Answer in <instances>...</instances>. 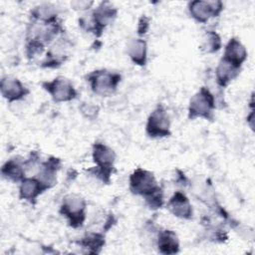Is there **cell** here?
<instances>
[{
  "instance_id": "obj_1",
  "label": "cell",
  "mask_w": 255,
  "mask_h": 255,
  "mask_svg": "<svg viewBox=\"0 0 255 255\" xmlns=\"http://www.w3.org/2000/svg\"><path fill=\"white\" fill-rule=\"evenodd\" d=\"M214 108V99L209 91L202 88L196 95L192 97L189 104V118L194 119L202 117L210 119L212 109Z\"/></svg>"
},
{
  "instance_id": "obj_2",
  "label": "cell",
  "mask_w": 255,
  "mask_h": 255,
  "mask_svg": "<svg viewBox=\"0 0 255 255\" xmlns=\"http://www.w3.org/2000/svg\"><path fill=\"white\" fill-rule=\"evenodd\" d=\"M85 200L76 194H71L65 197L61 206V213L66 215L73 227H78L83 224L85 219Z\"/></svg>"
},
{
  "instance_id": "obj_3",
  "label": "cell",
  "mask_w": 255,
  "mask_h": 255,
  "mask_svg": "<svg viewBox=\"0 0 255 255\" xmlns=\"http://www.w3.org/2000/svg\"><path fill=\"white\" fill-rule=\"evenodd\" d=\"M92 90L100 96H108L112 94L118 83L121 81L119 74H112L106 71H95L89 76Z\"/></svg>"
},
{
  "instance_id": "obj_4",
  "label": "cell",
  "mask_w": 255,
  "mask_h": 255,
  "mask_svg": "<svg viewBox=\"0 0 255 255\" xmlns=\"http://www.w3.org/2000/svg\"><path fill=\"white\" fill-rule=\"evenodd\" d=\"M130 190L135 194H140L145 197L155 192L159 187L156 185L153 174L149 171L137 168L130 175Z\"/></svg>"
},
{
  "instance_id": "obj_5",
  "label": "cell",
  "mask_w": 255,
  "mask_h": 255,
  "mask_svg": "<svg viewBox=\"0 0 255 255\" xmlns=\"http://www.w3.org/2000/svg\"><path fill=\"white\" fill-rule=\"evenodd\" d=\"M43 88L51 94L52 98L56 102L70 101L77 95L72 83L63 77L56 78L52 82L43 83Z\"/></svg>"
},
{
  "instance_id": "obj_6",
  "label": "cell",
  "mask_w": 255,
  "mask_h": 255,
  "mask_svg": "<svg viewBox=\"0 0 255 255\" xmlns=\"http://www.w3.org/2000/svg\"><path fill=\"white\" fill-rule=\"evenodd\" d=\"M93 157L98 165L99 172L102 175L103 180L109 181V177L116 158L115 152L112 148L103 143H96L94 145Z\"/></svg>"
},
{
  "instance_id": "obj_7",
  "label": "cell",
  "mask_w": 255,
  "mask_h": 255,
  "mask_svg": "<svg viewBox=\"0 0 255 255\" xmlns=\"http://www.w3.org/2000/svg\"><path fill=\"white\" fill-rule=\"evenodd\" d=\"M146 131L149 136L159 137L166 136L169 132V121L168 116L162 106H158L149 116Z\"/></svg>"
},
{
  "instance_id": "obj_8",
  "label": "cell",
  "mask_w": 255,
  "mask_h": 255,
  "mask_svg": "<svg viewBox=\"0 0 255 255\" xmlns=\"http://www.w3.org/2000/svg\"><path fill=\"white\" fill-rule=\"evenodd\" d=\"M221 10L220 1H193L189 4L191 16L198 22H206L210 17L218 15Z\"/></svg>"
},
{
  "instance_id": "obj_9",
  "label": "cell",
  "mask_w": 255,
  "mask_h": 255,
  "mask_svg": "<svg viewBox=\"0 0 255 255\" xmlns=\"http://www.w3.org/2000/svg\"><path fill=\"white\" fill-rule=\"evenodd\" d=\"M116 15L117 10L114 7L109 5V3H102L93 14L92 28L97 32H101L103 28L113 21Z\"/></svg>"
},
{
  "instance_id": "obj_10",
  "label": "cell",
  "mask_w": 255,
  "mask_h": 255,
  "mask_svg": "<svg viewBox=\"0 0 255 255\" xmlns=\"http://www.w3.org/2000/svg\"><path fill=\"white\" fill-rule=\"evenodd\" d=\"M246 57H247V52L245 47L237 39L235 38L230 39V41L225 47V53L222 59L234 65L235 67L239 68L241 64L245 61Z\"/></svg>"
},
{
  "instance_id": "obj_11",
  "label": "cell",
  "mask_w": 255,
  "mask_h": 255,
  "mask_svg": "<svg viewBox=\"0 0 255 255\" xmlns=\"http://www.w3.org/2000/svg\"><path fill=\"white\" fill-rule=\"evenodd\" d=\"M167 207L173 215L180 218H190L192 215V208L187 197L179 191L169 199Z\"/></svg>"
},
{
  "instance_id": "obj_12",
  "label": "cell",
  "mask_w": 255,
  "mask_h": 255,
  "mask_svg": "<svg viewBox=\"0 0 255 255\" xmlns=\"http://www.w3.org/2000/svg\"><path fill=\"white\" fill-rule=\"evenodd\" d=\"M1 93L4 98L12 102L23 98L28 91L17 79L7 77L1 81Z\"/></svg>"
},
{
  "instance_id": "obj_13",
  "label": "cell",
  "mask_w": 255,
  "mask_h": 255,
  "mask_svg": "<svg viewBox=\"0 0 255 255\" xmlns=\"http://www.w3.org/2000/svg\"><path fill=\"white\" fill-rule=\"evenodd\" d=\"M47 188L38 178H24L20 185V198L32 201Z\"/></svg>"
},
{
  "instance_id": "obj_14",
  "label": "cell",
  "mask_w": 255,
  "mask_h": 255,
  "mask_svg": "<svg viewBox=\"0 0 255 255\" xmlns=\"http://www.w3.org/2000/svg\"><path fill=\"white\" fill-rule=\"evenodd\" d=\"M128 53L135 64L143 66L146 62V43L141 39H132L128 45Z\"/></svg>"
},
{
  "instance_id": "obj_15",
  "label": "cell",
  "mask_w": 255,
  "mask_h": 255,
  "mask_svg": "<svg viewBox=\"0 0 255 255\" xmlns=\"http://www.w3.org/2000/svg\"><path fill=\"white\" fill-rule=\"evenodd\" d=\"M179 243L176 234L170 230H164L158 237V248L161 253L172 254L178 251Z\"/></svg>"
},
{
  "instance_id": "obj_16",
  "label": "cell",
  "mask_w": 255,
  "mask_h": 255,
  "mask_svg": "<svg viewBox=\"0 0 255 255\" xmlns=\"http://www.w3.org/2000/svg\"><path fill=\"white\" fill-rule=\"evenodd\" d=\"M239 73V68L222 59L216 69V78L220 86H226Z\"/></svg>"
},
{
  "instance_id": "obj_17",
  "label": "cell",
  "mask_w": 255,
  "mask_h": 255,
  "mask_svg": "<svg viewBox=\"0 0 255 255\" xmlns=\"http://www.w3.org/2000/svg\"><path fill=\"white\" fill-rule=\"evenodd\" d=\"M2 173L7 178L18 181V180L24 179L23 176H24L25 171H24L23 165L21 164V162L19 160L10 159L9 161H7L4 164V166L2 168Z\"/></svg>"
},
{
  "instance_id": "obj_18",
  "label": "cell",
  "mask_w": 255,
  "mask_h": 255,
  "mask_svg": "<svg viewBox=\"0 0 255 255\" xmlns=\"http://www.w3.org/2000/svg\"><path fill=\"white\" fill-rule=\"evenodd\" d=\"M34 18L41 20L42 22H53L57 16V12L54 6L49 4H44L35 8L32 12Z\"/></svg>"
},
{
  "instance_id": "obj_19",
  "label": "cell",
  "mask_w": 255,
  "mask_h": 255,
  "mask_svg": "<svg viewBox=\"0 0 255 255\" xmlns=\"http://www.w3.org/2000/svg\"><path fill=\"white\" fill-rule=\"evenodd\" d=\"M221 41L219 36L214 32H209L205 35V38L202 43V49L207 53L216 52L220 49Z\"/></svg>"
},
{
  "instance_id": "obj_20",
  "label": "cell",
  "mask_w": 255,
  "mask_h": 255,
  "mask_svg": "<svg viewBox=\"0 0 255 255\" xmlns=\"http://www.w3.org/2000/svg\"><path fill=\"white\" fill-rule=\"evenodd\" d=\"M82 244L87 248L95 249L96 252V248H101V246L104 244V237L101 234H91L82 241Z\"/></svg>"
},
{
  "instance_id": "obj_21",
  "label": "cell",
  "mask_w": 255,
  "mask_h": 255,
  "mask_svg": "<svg viewBox=\"0 0 255 255\" xmlns=\"http://www.w3.org/2000/svg\"><path fill=\"white\" fill-rule=\"evenodd\" d=\"M147 27H148V19H146L145 17H141V19L139 21V25H138V30H140L139 34L145 33Z\"/></svg>"
}]
</instances>
